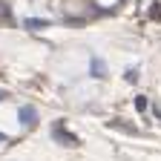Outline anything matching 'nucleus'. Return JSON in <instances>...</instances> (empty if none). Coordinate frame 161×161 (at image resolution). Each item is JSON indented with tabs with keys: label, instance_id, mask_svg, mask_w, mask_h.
<instances>
[{
	"label": "nucleus",
	"instance_id": "f257e3e1",
	"mask_svg": "<svg viewBox=\"0 0 161 161\" xmlns=\"http://www.w3.org/2000/svg\"><path fill=\"white\" fill-rule=\"evenodd\" d=\"M55 135H58V141H60V144H69V147H78V138H69V132H64L60 127H55Z\"/></svg>",
	"mask_w": 161,
	"mask_h": 161
},
{
	"label": "nucleus",
	"instance_id": "f03ea898",
	"mask_svg": "<svg viewBox=\"0 0 161 161\" xmlns=\"http://www.w3.org/2000/svg\"><path fill=\"white\" fill-rule=\"evenodd\" d=\"M35 118H37V115H35V109H32V107H26V109H20V121H23L26 127H32V124H35Z\"/></svg>",
	"mask_w": 161,
	"mask_h": 161
},
{
	"label": "nucleus",
	"instance_id": "7ed1b4c3",
	"mask_svg": "<svg viewBox=\"0 0 161 161\" xmlns=\"http://www.w3.org/2000/svg\"><path fill=\"white\" fill-rule=\"evenodd\" d=\"M150 20H158V23H161V6H158V3L150 6Z\"/></svg>",
	"mask_w": 161,
	"mask_h": 161
},
{
	"label": "nucleus",
	"instance_id": "20e7f679",
	"mask_svg": "<svg viewBox=\"0 0 161 161\" xmlns=\"http://www.w3.org/2000/svg\"><path fill=\"white\" fill-rule=\"evenodd\" d=\"M92 72L95 75H104V64H101V60H92Z\"/></svg>",
	"mask_w": 161,
	"mask_h": 161
},
{
	"label": "nucleus",
	"instance_id": "39448f33",
	"mask_svg": "<svg viewBox=\"0 0 161 161\" xmlns=\"http://www.w3.org/2000/svg\"><path fill=\"white\" fill-rule=\"evenodd\" d=\"M3 98H6V92H3V89H0V101H3Z\"/></svg>",
	"mask_w": 161,
	"mask_h": 161
},
{
	"label": "nucleus",
	"instance_id": "423d86ee",
	"mask_svg": "<svg viewBox=\"0 0 161 161\" xmlns=\"http://www.w3.org/2000/svg\"><path fill=\"white\" fill-rule=\"evenodd\" d=\"M0 141H6V135H3V132H0Z\"/></svg>",
	"mask_w": 161,
	"mask_h": 161
}]
</instances>
